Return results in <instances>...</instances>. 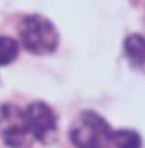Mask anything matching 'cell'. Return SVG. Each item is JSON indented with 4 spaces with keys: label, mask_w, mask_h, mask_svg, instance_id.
I'll list each match as a JSON object with an SVG mask.
<instances>
[{
    "label": "cell",
    "mask_w": 145,
    "mask_h": 148,
    "mask_svg": "<svg viewBox=\"0 0 145 148\" xmlns=\"http://www.w3.org/2000/svg\"><path fill=\"white\" fill-rule=\"evenodd\" d=\"M113 130L109 122L95 110H83L69 129V139L75 148H109Z\"/></svg>",
    "instance_id": "cell-1"
},
{
    "label": "cell",
    "mask_w": 145,
    "mask_h": 148,
    "mask_svg": "<svg viewBox=\"0 0 145 148\" xmlns=\"http://www.w3.org/2000/svg\"><path fill=\"white\" fill-rule=\"evenodd\" d=\"M18 35L26 51L38 56L53 53L60 42L56 26L42 14L26 16L20 22Z\"/></svg>",
    "instance_id": "cell-2"
},
{
    "label": "cell",
    "mask_w": 145,
    "mask_h": 148,
    "mask_svg": "<svg viewBox=\"0 0 145 148\" xmlns=\"http://www.w3.org/2000/svg\"><path fill=\"white\" fill-rule=\"evenodd\" d=\"M0 138L9 148H31L34 139L22 108L16 104L0 105Z\"/></svg>",
    "instance_id": "cell-3"
},
{
    "label": "cell",
    "mask_w": 145,
    "mask_h": 148,
    "mask_svg": "<svg viewBox=\"0 0 145 148\" xmlns=\"http://www.w3.org/2000/svg\"><path fill=\"white\" fill-rule=\"evenodd\" d=\"M27 127L34 140L48 146L57 139V114L44 101H34L25 108Z\"/></svg>",
    "instance_id": "cell-4"
},
{
    "label": "cell",
    "mask_w": 145,
    "mask_h": 148,
    "mask_svg": "<svg viewBox=\"0 0 145 148\" xmlns=\"http://www.w3.org/2000/svg\"><path fill=\"white\" fill-rule=\"evenodd\" d=\"M125 55L133 68L145 70V38L140 34H131L123 43Z\"/></svg>",
    "instance_id": "cell-5"
},
{
    "label": "cell",
    "mask_w": 145,
    "mask_h": 148,
    "mask_svg": "<svg viewBox=\"0 0 145 148\" xmlns=\"http://www.w3.org/2000/svg\"><path fill=\"white\" fill-rule=\"evenodd\" d=\"M112 144L117 148H141L143 140L136 131L128 129H119L113 131Z\"/></svg>",
    "instance_id": "cell-6"
},
{
    "label": "cell",
    "mask_w": 145,
    "mask_h": 148,
    "mask_svg": "<svg viewBox=\"0 0 145 148\" xmlns=\"http://www.w3.org/2000/svg\"><path fill=\"white\" fill-rule=\"evenodd\" d=\"M20 53V46L10 36H0V66L12 64Z\"/></svg>",
    "instance_id": "cell-7"
}]
</instances>
